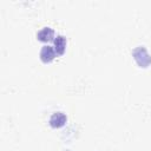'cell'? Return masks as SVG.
Masks as SVG:
<instances>
[{
	"instance_id": "obj_3",
	"label": "cell",
	"mask_w": 151,
	"mask_h": 151,
	"mask_svg": "<svg viewBox=\"0 0 151 151\" xmlns=\"http://www.w3.org/2000/svg\"><path fill=\"white\" fill-rule=\"evenodd\" d=\"M58 54H57L54 47L50 46V45H44L40 50V53H39V58L44 64H50L51 61L54 60V58Z\"/></svg>"
},
{
	"instance_id": "obj_4",
	"label": "cell",
	"mask_w": 151,
	"mask_h": 151,
	"mask_svg": "<svg viewBox=\"0 0 151 151\" xmlns=\"http://www.w3.org/2000/svg\"><path fill=\"white\" fill-rule=\"evenodd\" d=\"M37 39L41 42H50V41H54L55 37H54V31L51 27H42L40 31H38L37 33Z\"/></svg>"
},
{
	"instance_id": "obj_5",
	"label": "cell",
	"mask_w": 151,
	"mask_h": 151,
	"mask_svg": "<svg viewBox=\"0 0 151 151\" xmlns=\"http://www.w3.org/2000/svg\"><path fill=\"white\" fill-rule=\"evenodd\" d=\"M66 45H67V40H66V37L59 34L55 37L54 41H53V47L57 52L58 55H63L66 51Z\"/></svg>"
},
{
	"instance_id": "obj_1",
	"label": "cell",
	"mask_w": 151,
	"mask_h": 151,
	"mask_svg": "<svg viewBox=\"0 0 151 151\" xmlns=\"http://www.w3.org/2000/svg\"><path fill=\"white\" fill-rule=\"evenodd\" d=\"M132 57L139 67L146 68L151 65V55L144 46H137L132 51Z\"/></svg>"
},
{
	"instance_id": "obj_6",
	"label": "cell",
	"mask_w": 151,
	"mask_h": 151,
	"mask_svg": "<svg viewBox=\"0 0 151 151\" xmlns=\"http://www.w3.org/2000/svg\"><path fill=\"white\" fill-rule=\"evenodd\" d=\"M65 151H71V150H65Z\"/></svg>"
},
{
	"instance_id": "obj_2",
	"label": "cell",
	"mask_w": 151,
	"mask_h": 151,
	"mask_svg": "<svg viewBox=\"0 0 151 151\" xmlns=\"http://www.w3.org/2000/svg\"><path fill=\"white\" fill-rule=\"evenodd\" d=\"M67 123V116L61 112V111H58V112H53L48 119V124L53 129H59V127H63L64 125H66Z\"/></svg>"
}]
</instances>
